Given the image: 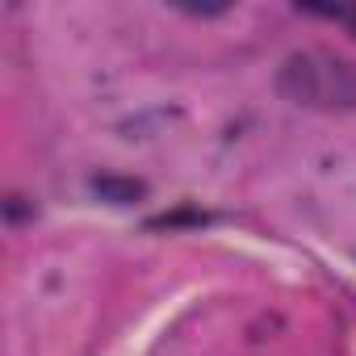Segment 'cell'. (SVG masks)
<instances>
[{
  "label": "cell",
  "instance_id": "1",
  "mask_svg": "<svg viewBox=\"0 0 356 356\" xmlns=\"http://www.w3.org/2000/svg\"><path fill=\"white\" fill-rule=\"evenodd\" d=\"M277 88L306 109H356V67L327 51H298L281 63Z\"/></svg>",
  "mask_w": 356,
  "mask_h": 356
},
{
  "label": "cell",
  "instance_id": "2",
  "mask_svg": "<svg viewBox=\"0 0 356 356\" xmlns=\"http://www.w3.org/2000/svg\"><path fill=\"white\" fill-rule=\"evenodd\" d=\"M92 193L109 206H134L147 197V185L134 181V176H118V172H105V176H92Z\"/></svg>",
  "mask_w": 356,
  "mask_h": 356
}]
</instances>
